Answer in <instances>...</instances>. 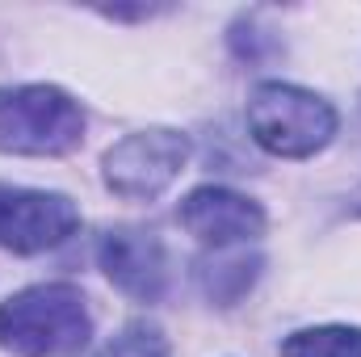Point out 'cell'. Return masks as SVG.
Returning a JSON list of instances; mask_svg holds the SVG:
<instances>
[{
  "mask_svg": "<svg viewBox=\"0 0 361 357\" xmlns=\"http://www.w3.org/2000/svg\"><path fill=\"white\" fill-rule=\"evenodd\" d=\"M92 337L85 294L68 282H42L0 303V349L13 357H68Z\"/></svg>",
  "mask_w": 361,
  "mask_h": 357,
  "instance_id": "obj_1",
  "label": "cell"
},
{
  "mask_svg": "<svg viewBox=\"0 0 361 357\" xmlns=\"http://www.w3.org/2000/svg\"><path fill=\"white\" fill-rule=\"evenodd\" d=\"M97 357H169V341H164V332L156 324L135 320V324H126Z\"/></svg>",
  "mask_w": 361,
  "mask_h": 357,
  "instance_id": "obj_10",
  "label": "cell"
},
{
  "mask_svg": "<svg viewBox=\"0 0 361 357\" xmlns=\"http://www.w3.org/2000/svg\"><path fill=\"white\" fill-rule=\"evenodd\" d=\"M261 261L248 257L244 248H214L210 261H202L197 277H202V290L214 298V303H235L240 294H248V286L257 282Z\"/></svg>",
  "mask_w": 361,
  "mask_h": 357,
  "instance_id": "obj_8",
  "label": "cell"
},
{
  "mask_svg": "<svg viewBox=\"0 0 361 357\" xmlns=\"http://www.w3.org/2000/svg\"><path fill=\"white\" fill-rule=\"evenodd\" d=\"M85 139V109L55 85L0 89V152L68 156Z\"/></svg>",
  "mask_w": 361,
  "mask_h": 357,
  "instance_id": "obj_3",
  "label": "cell"
},
{
  "mask_svg": "<svg viewBox=\"0 0 361 357\" xmlns=\"http://www.w3.org/2000/svg\"><path fill=\"white\" fill-rule=\"evenodd\" d=\"M80 227V210L63 193L0 185V248L8 253H47Z\"/></svg>",
  "mask_w": 361,
  "mask_h": 357,
  "instance_id": "obj_5",
  "label": "cell"
},
{
  "mask_svg": "<svg viewBox=\"0 0 361 357\" xmlns=\"http://www.w3.org/2000/svg\"><path fill=\"white\" fill-rule=\"evenodd\" d=\"M248 131L252 139L281 160H307L324 152L336 135V109L298 85L265 80L248 97Z\"/></svg>",
  "mask_w": 361,
  "mask_h": 357,
  "instance_id": "obj_2",
  "label": "cell"
},
{
  "mask_svg": "<svg viewBox=\"0 0 361 357\" xmlns=\"http://www.w3.org/2000/svg\"><path fill=\"white\" fill-rule=\"evenodd\" d=\"M180 227L189 236H197L210 248H248V240L265 236V210L223 185H202L193 189L177 210Z\"/></svg>",
  "mask_w": 361,
  "mask_h": 357,
  "instance_id": "obj_6",
  "label": "cell"
},
{
  "mask_svg": "<svg viewBox=\"0 0 361 357\" xmlns=\"http://www.w3.org/2000/svg\"><path fill=\"white\" fill-rule=\"evenodd\" d=\"M185 164H189V139L180 131L169 126L135 131L105 152V185L118 198L152 202L185 173Z\"/></svg>",
  "mask_w": 361,
  "mask_h": 357,
  "instance_id": "obj_4",
  "label": "cell"
},
{
  "mask_svg": "<svg viewBox=\"0 0 361 357\" xmlns=\"http://www.w3.org/2000/svg\"><path fill=\"white\" fill-rule=\"evenodd\" d=\"M281 357H361V328H345V324L302 328L286 337Z\"/></svg>",
  "mask_w": 361,
  "mask_h": 357,
  "instance_id": "obj_9",
  "label": "cell"
},
{
  "mask_svg": "<svg viewBox=\"0 0 361 357\" xmlns=\"http://www.w3.org/2000/svg\"><path fill=\"white\" fill-rule=\"evenodd\" d=\"M353 202H357V206H353V210H357V214H361V193H357V198H353Z\"/></svg>",
  "mask_w": 361,
  "mask_h": 357,
  "instance_id": "obj_11",
  "label": "cell"
},
{
  "mask_svg": "<svg viewBox=\"0 0 361 357\" xmlns=\"http://www.w3.org/2000/svg\"><path fill=\"white\" fill-rule=\"evenodd\" d=\"M101 269L105 277L139 298V303H156L169 286V257H164V244L156 231H143V227H109L101 236Z\"/></svg>",
  "mask_w": 361,
  "mask_h": 357,
  "instance_id": "obj_7",
  "label": "cell"
}]
</instances>
